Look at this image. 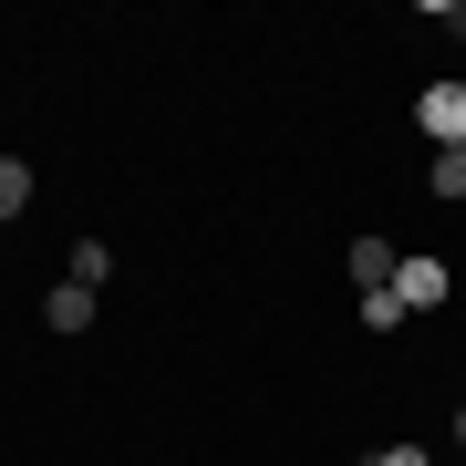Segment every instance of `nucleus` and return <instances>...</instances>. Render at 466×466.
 <instances>
[{
    "label": "nucleus",
    "instance_id": "f257e3e1",
    "mask_svg": "<svg viewBox=\"0 0 466 466\" xmlns=\"http://www.w3.org/2000/svg\"><path fill=\"white\" fill-rule=\"evenodd\" d=\"M415 125L435 135V146H466V84H425L415 94Z\"/></svg>",
    "mask_w": 466,
    "mask_h": 466
},
{
    "label": "nucleus",
    "instance_id": "f03ea898",
    "mask_svg": "<svg viewBox=\"0 0 466 466\" xmlns=\"http://www.w3.org/2000/svg\"><path fill=\"white\" fill-rule=\"evenodd\" d=\"M394 290H404V311H435V300L456 290V269H446V259H404V269H394Z\"/></svg>",
    "mask_w": 466,
    "mask_h": 466
},
{
    "label": "nucleus",
    "instance_id": "7ed1b4c3",
    "mask_svg": "<svg viewBox=\"0 0 466 466\" xmlns=\"http://www.w3.org/2000/svg\"><path fill=\"white\" fill-rule=\"evenodd\" d=\"M42 321H52V332H94V290L84 280H52L42 290Z\"/></svg>",
    "mask_w": 466,
    "mask_h": 466
},
{
    "label": "nucleus",
    "instance_id": "20e7f679",
    "mask_svg": "<svg viewBox=\"0 0 466 466\" xmlns=\"http://www.w3.org/2000/svg\"><path fill=\"white\" fill-rule=\"evenodd\" d=\"M394 249H383V238H352V280H363V290H394Z\"/></svg>",
    "mask_w": 466,
    "mask_h": 466
},
{
    "label": "nucleus",
    "instance_id": "39448f33",
    "mask_svg": "<svg viewBox=\"0 0 466 466\" xmlns=\"http://www.w3.org/2000/svg\"><path fill=\"white\" fill-rule=\"evenodd\" d=\"M404 321H415V311H404V290H363V332H404Z\"/></svg>",
    "mask_w": 466,
    "mask_h": 466
},
{
    "label": "nucleus",
    "instance_id": "423d86ee",
    "mask_svg": "<svg viewBox=\"0 0 466 466\" xmlns=\"http://www.w3.org/2000/svg\"><path fill=\"white\" fill-rule=\"evenodd\" d=\"M435 198L466 208V146H435Z\"/></svg>",
    "mask_w": 466,
    "mask_h": 466
},
{
    "label": "nucleus",
    "instance_id": "0eeeda50",
    "mask_svg": "<svg viewBox=\"0 0 466 466\" xmlns=\"http://www.w3.org/2000/svg\"><path fill=\"white\" fill-rule=\"evenodd\" d=\"M32 208V167H21V156H0V218H21Z\"/></svg>",
    "mask_w": 466,
    "mask_h": 466
},
{
    "label": "nucleus",
    "instance_id": "6e6552de",
    "mask_svg": "<svg viewBox=\"0 0 466 466\" xmlns=\"http://www.w3.org/2000/svg\"><path fill=\"white\" fill-rule=\"evenodd\" d=\"M373 466H425V446H383V456H373Z\"/></svg>",
    "mask_w": 466,
    "mask_h": 466
},
{
    "label": "nucleus",
    "instance_id": "1a4fd4ad",
    "mask_svg": "<svg viewBox=\"0 0 466 466\" xmlns=\"http://www.w3.org/2000/svg\"><path fill=\"white\" fill-rule=\"evenodd\" d=\"M446 21H456V32H466V11H446Z\"/></svg>",
    "mask_w": 466,
    "mask_h": 466
},
{
    "label": "nucleus",
    "instance_id": "9d476101",
    "mask_svg": "<svg viewBox=\"0 0 466 466\" xmlns=\"http://www.w3.org/2000/svg\"><path fill=\"white\" fill-rule=\"evenodd\" d=\"M456 446H466V415H456Z\"/></svg>",
    "mask_w": 466,
    "mask_h": 466
}]
</instances>
